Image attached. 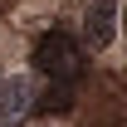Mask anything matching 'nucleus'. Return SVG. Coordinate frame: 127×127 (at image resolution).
<instances>
[{"mask_svg":"<svg viewBox=\"0 0 127 127\" xmlns=\"http://www.w3.org/2000/svg\"><path fill=\"white\" fill-rule=\"evenodd\" d=\"M34 68H39L49 83L73 88L78 73H83V44L73 39V34H64V30H49L44 39L34 44Z\"/></svg>","mask_w":127,"mask_h":127,"instance_id":"f257e3e1","label":"nucleus"},{"mask_svg":"<svg viewBox=\"0 0 127 127\" xmlns=\"http://www.w3.org/2000/svg\"><path fill=\"white\" fill-rule=\"evenodd\" d=\"M30 112H34V88H30V78L0 83V127H25Z\"/></svg>","mask_w":127,"mask_h":127,"instance_id":"7ed1b4c3","label":"nucleus"},{"mask_svg":"<svg viewBox=\"0 0 127 127\" xmlns=\"http://www.w3.org/2000/svg\"><path fill=\"white\" fill-rule=\"evenodd\" d=\"M112 34H117V0H88V10H83V44L93 49H108Z\"/></svg>","mask_w":127,"mask_h":127,"instance_id":"f03ea898","label":"nucleus"}]
</instances>
